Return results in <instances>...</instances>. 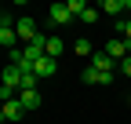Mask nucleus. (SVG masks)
Returning <instances> with one entry per match:
<instances>
[{
  "label": "nucleus",
  "mask_w": 131,
  "mask_h": 124,
  "mask_svg": "<svg viewBox=\"0 0 131 124\" xmlns=\"http://www.w3.org/2000/svg\"><path fill=\"white\" fill-rule=\"evenodd\" d=\"M15 29H18V40H26V44H33V40L40 37L37 22H33V18H26V15H22V18H15Z\"/></svg>",
  "instance_id": "obj_1"
},
{
  "label": "nucleus",
  "mask_w": 131,
  "mask_h": 124,
  "mask_svg": "<svg viewBox=\"0 0 131 124\" xmlns=\"http://www.w3.org/2000/svg\"><path fill=\"white\" fill-rule=\"evenodd\" d=\"M0 117H4V124H18V120L26 117V110H22V102H18V99H11V102H4Z\"/></svg>",
  "instance_id": "obj_2"
},
{
  "label": "nucleus",
  "mask_w": 131,
  "mask_h": 124,
  "mask_svg": "<svg viewBox=\"0 0 131 124\" xmlns=\"http://www.w3.org/2000/svg\"><path fill=\"white\" fill-rule=\"evenodd\" d=\"M102 51H106V55H109L113 62H117V58L124 62V58L131 55V40H109V44H106V48H102Z\"/></svg>",
  "instance_id": "obj_3"
},
{
  "label": "nucleus",
  "mask_w": 131,
  "mask_h": 124,
  "mask_svg": "<svg viewBox=\"0 0 131 124\" xmlns=\"http://www.w3.org/2000/svg\"><path fill=\"white\" fill-rule=\"evenodd\" d=\"M47 18H51L55 26H69L73 15H69V7H66V4H51V7H47Z\"/></svg>",
  "instance_id": "obj_4"
},
{
  "label": "nucleus",
  "mask_w": 131,
  "mask_h": 124,
  "mask_svg": "<svg viewBox=\"0 0 131 124\" xmlns=\"http://www.w3.org/2000/svg\"><path fill=\"white\" fill-rule=\"evenodd\" d=\"M18 102H22V110H26V113H33V110H40L44 95H40V91H18Z\"/></svg>",
  "instance_id": "obj_5"
},
{
  "label": "nucleus",
  "mask_w": 131,
  "mask_h": 124,
  "mask_svg": "<svg viewBox=\"0 0 131 124\" xmlns=\"http://www.w3.org/2000/svg\"><path fill=\"white\" fill-rule=\"evenodd\" d=\"M55 69H58V58H51V55L37 58V66H33V73H37V77H55Z\"/></svg>",
  "instance_id": "obj_6"
},
{
  "label": "nucleus",
  "mask_w": 131,
  "mask_h": 124,
  "mask_svg": "<svg viewBox=\"0 0 131 124\" xmlns=\"http://www.w3.org/2000/svg\"><path fill=\"white\" fill-rule=\"evenodd\" d=\"M98 7H102V15H113V18H124V11H127L124 0H102Z\"/></svg>",
  "instance_id": "obj_7"
},
{
  "label": "nucleus",
  "mask_w": 131,
  "mask_h": 124,
  "mask_svg": "<svg viewBox=\"0 0 131 124\" xmlns=\"http://www.w3.org/2000/svg\"><path fill=\"white\" fill-rule=\"evenodd\" d=\"M91 66H95L98 73H117V66H113V58H109L106 51H95V58H91Z\"/></svg>",
  "instance_id": "obj_8"
},
{
  "label": "nucleus",
  "mask_w": 131,
  "mask_h": 124,
  "mask_svg": "<svg viewBox=\"0 0 131 124\" xmlns=\"http://www.w3.org/2000/svg\"><path fill=\"white\" fill-rule=\"evenodd\" d=\"M4 88L22 91V69H18V66H7V69H4Z\"/></svg>",
  "instance_id": "obj_9"
},
{
  "label": "nucleus",
  "mask_w": 131,
  "mask_h": 124,
  "mask_svg": "<svg viewBox=\"0 0 131 124\" xmlns=\"http://www.w3.org/2000/svg\"><path fill=\"white\" fill-rule=\"evenodd\" d=\"M62 48H66V40H62V37H47V55H51V58H58Z\"/></svg>",
  "instance_id": "obj_10"
},
{
  "label": "nucleus",
  "mask_w": 131,
  "mask_h": 124,
  "mask_svg": "<svg viewBox=\"0 0 131 124\" xmlns=\"http://www.w3.org/2000/svg\"><path fill=\"white\" fill-rule=\"evenodd\" d=\"M73 51H77V55H95V48H91V40H88V37H80V40L73 44Z\"/></svg>",
  "instance_id": "obj_11"
},
{
  "label": "nucleus",
  "mask_w": 131,
  "mask_h": 124,
  "mask_svg": "<svg viewBox=\"0 0 131 124\" xmlns=\"http://www.w3.org/2000/svg\"><path fill=\"white\" fill-rule=\"evenodd\" d=\"M98 15H102V7H95V4H91V7H88L84 15H80V22H88V26H95V22H98Z\"/></svg>",
  "instance_id": "obj_12"
},
{
  "label": "nucleus",
  "mask_w": 131,
  "mask_h": 124,
  "mask_svg": "<svg viewBox=\"0 0 131 124\" xmlns=\"http://www.w3.org/2000/svg\"><path fill=\"white\" fill-rule=\"evenodd\" d=\"M80 80H84V84H98V69H95V66H88L84 73H80Z\"/></svg>",
  "instance_id": "obj_13"
},
{
  "label": "nucleus",
  "mask_w": 131,
  "mask_h": 124,
  "mask_svg": "<svg viewBox=\"0 0 131 124\" xmlns=\"http://www.w3.org/2000/svg\"><path fill=\"white\" fill-rule=\"evenodd\" d=\"M117 29H120L124 40H131V18H117Z\"/></svg>",
  "instance_id": "obj_14"
},
{
  "label": "nucleus",
  "mask_w": 131,
  "mask_h": 124,
  "mask_svg": "<svg viewBox=\"0 0 131 124\" xmlns=\"http://www.w3.org/2000/svg\"><path fill=\"white\" fill-rule=\"evenodd\" d=\"M117 69H120V73H124V77H131V55H127V58H124V62H120V66H117Z\"/></svg>",
  "instance_id": "obj_15"
}]
</instances>
